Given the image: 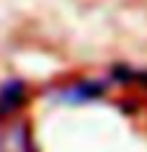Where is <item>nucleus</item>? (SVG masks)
Returning a JSON list of instances; mask_svg holds the SVG:
<instances>
[{
    "label": "nucleus",
    "instance_id": "1",
    "mask_svg": "<svg viewBox=\"0 0 147 152\" xmlns=\"http://www.w3.org/2000/svg\"><path fill=\"white\" fill-rule=\"evenodd\" d=\"M106 93V85L101 80H72L65 85H57L54 90H49V96L57 103L65 106H78V103H90Z\"/></svg>",
    "mask_w": 147,
    "mask_h": 152
},
{
    "label": "nucleus",
    "instance_id": "2",
    "mask_svg": "<svg viewBox=\"0 0 147 152\" xmlns=\"http://www.w3.org/2000/svg\"><path fill=\"white\" fill-rule=\"evenodd\" d=\"M0 152H36L29 121L13 119L0 129Z\"/></svg>",
    "mask_w": 147,
    "mask_h": 152
},
{
    "label": "nucleus",
    "instance_id": "3",
    "mask_svg": "<svg viewBox=\"0 0 147 152\" xmlns=\"http://www.w3.org/2000/svg\"><path fill=\"white\" fill-rule=\"evenodd\" d=\"M29 103V85L21 77H8L0 83V121L16 116Z\"/></svg>",
    "mask_w": 147,
    "mask_h": 152
}]
</instances>
